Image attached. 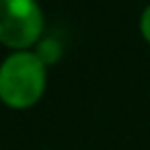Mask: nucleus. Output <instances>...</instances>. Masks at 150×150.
<instances>
[{
	"mask_svg": "<svg viewBox=\"0 0 150 150\" xmlns=\"http://www.w3.org/2000/svg\"><path fill=\"white\" fill-rule=\"evenodd\" d=\"M47 88V66L33 50L11 52L0 64V101L23 111L37 105Z\"/></svg>",
	"mask_w": 150,
	"mask_h": 150,
	"instance_id": "1",
	"label": "nucleus"
},
{
	"mask_svg": "<svg viewBox=\"0 0 150 150\" xmlns=\"http://www.w3.org/2000/svg\"><path fill=\"white\" fill-rule=\"evenodd\" d=\"M45 17L37 0H0V43L11 52L35 47L43 35Z\"/></svg>",
	"mask_w": 150,
	"mask_h": 150,
	"instance_id": "2",
	"label": "nucleus"
},
{
	"mask_svg": "<svg viewBox=\"0 0 150 150\" xmlns=\"http://www.w3.org/2000/svg\"><path fill=\"white\" fill-rule=\"evenodd\" d=\"M33 52H35V56H37L45 66H54V64H58L60 58L64 56V45H62V41L56 39V37H41Z\"/></svg>",
	"mask_w": 150,
	"mask_h": 150,
	"instance_id": "3",
	"label": "nucleus"
},
{
	"mask_svg": "<svg viewBox=\"0 0 150 150\" xmlns=\"http://www.w3.org/2000/svg\"><path fill=\"white\" fill-rule=\"evenodd\" d=\"M138 29H140L142 39L150 45V4L142 11V15H140V23H138Z\"/></svg>",
	"mask_w": 150,
	"mask_h": 150,
	"instance_id": "4",
	"label": "nucleus"
}]
</instances>
